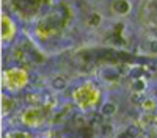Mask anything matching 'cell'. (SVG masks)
Segmentation results:
<instances>
[{
	"label": "cell",
	"mask_w": 157,
	"mask_h": 138,
	"mask_svg": "<svg viewBox=\"0 0 157 138\" xmlns=\"http://www.w3.org/2000/svg\"><path fill=\"white\" fill-rule=\"evenodd\" d=\"M115 113H116V105H115L113 102H105V104H102V107H101V115L110 118V116L115 115Z\"/></svg>",
	"instance_id": "6da1fadb"
},
{
	"label": "cell",
	"mask_w": 157,
	"mask_h": 138,
	"mask_svg": "<svg viewBox=\"0 0 157 138\" xmlns=\"http://www.w3.org/2000/svg\"><path fill=\"white\" fill-rule=\"evenodd\" d=\"M113 11L115 13H120V14H126L129 11V3L126 0H115L113 2Z\"/></svg>",
	"instance_id": "7a4b0ae2"
},
{
	"label": "cell",
	"mask_w": 157,
	"mask_h": 138,
	"mask_svg": "<svg viewBox=\"0 0 157 138\" xmlns=\"http://www.w3.org/2000/svg\"><path fill=\"white\" fill-rule=\"evenodd\" d=\"M52 86H54V90H57V91H63V90H66L68 82H66L64 77L58 75V77H55L54 80H52Z\"/></svg>",
	"instance_id": "3957f363"
},
{
	"label": "cell",
	"mask_w": 157,
	"mask_h": 138,
	"mask_svg": "<svg viewBox=\"0 0 157 138\" xmlns=\"http://www.w3.org/2000/svg\"><path fill=\"white\" fill-rule=\"evenodd\" d=\"M145 88H146V82L137 79L132 82V93H145Z\"/></svg>",
	"instance_id": "277c9868"
},
{
	"label": "cell",
	"mask_w": 157,
	"mask_h": 138,
	"mask_svg": "<svg viewBox=\"0 0 157 138\" xmlns=\"http://www.w3.org/2000/svg\"><path fill=\"white\" fill-rule=\"evenodd\" d=\"M101 21H102V17H101L99 13H93V14L88 16V25L90 27H98L101 24Z\"/></svg>",
	"instance_id": "5b68a950"
},
{
	"label": "cell",
	"mask_w": 157,
	"mask_h": 138,
	"mask_svg": "<svg viewBox=\"0 0 157 138\" xmlns=\"http://www.w3.org/2000/svg\"><path fill=\"white\" fill-rule=\"evenodd\" d=\"M145 94L143 93H132V96H130V100H132V104H143V100H145Z\"/></svg>",
	"instance_id": "8992f818"
},
{
	"label": "cell",
	"mask_w": 157,
	"mask_h": 138,
	"mask_svg": "<svg viewBox=\"0 0 157 138\" xmlns=\"http://www.w3.org/2000/svg\"><path fill=\"white\" fill-rule=\"evenodd\" d=\"M141 107L145 108V110H152V108L155 107V102H154V99H151V97H146L145 100H143Z\"/></svg>",
	"instance_id": "52a82bcc"
},
{
	"label": "cell",
	"mask_w": 157,
	"mask_h": 138,
	"mask_svg": "<svg viewBox=\"0 0 157 138\" xmlns=\"http://www.w3.org/2000/svg\"><path fill=\"white\" fill-rule=\"evenodd\" d=\"M126 133L129 135V136H132V138H135L138 133H140V129L137 127V125L134 124V125H129L127 127V130H126Z\"/></svg>",
	"instance_id": "ba28073f"
},
{
	"label": "cell",
	"mask_w": 157,
	"mask_h": 138,
	"mask_svg": "<svg viewBox=\"0 0 157 138\" xmlns=\"http://www.w3.org/2000/svg\"><path fill=\"white\" fill-rule=\"evenodd\" d=\"M102 133H104V135H112V133H113V127H112L110 124H107V125L104 124V125H102Z\"/></svg>",
	"instance_id": "9c48e42d"
},
{
	"label": "cell",
	"mask_w": 157,
	"mask_h": 138,
	"mask_svg": "<svg viewBox=\"0 0 157 138\" xmlns=\"http://www.w3.org/2000/svg\"><path fill=\"white\" fill-rule=\"evenodd\" d=\"M149 50H151L152 54H157V39H152L149 43Z\"/></svg>",
	"instance_id": "30bf717a"
},
{
	"label": "cell",
	"mask_w": 157,
	"mask_h": 138,
	"mask_svg": "<svg viewBox=\"0 0 157 138\" xmlns=\"http://www.w3.org/2000/svg\"><path fill=\"white\" fill-rule=\"evenodd\" d=\"M27 100L29 102H38V97L33 96V94H27Z\"/></svg>",
	"instance_id": "8fae6325"
},
{
	"label": "cell",
	"mask_w": 157,
	"mask_h": 138,
	"mask_svg": "<svg viewBox=\"0 0 157 138\" xmlns=\"http://www.w3.org/2000/svg\"><path fill=\"white\" fill-rule=\"evenodd\" d=\"M102 116H104V115H96V116H94V121H96V122H101V121H102V119H101Z\"/></svg>",
	"instance_id": "7c38bea8"
}]
</instances>
